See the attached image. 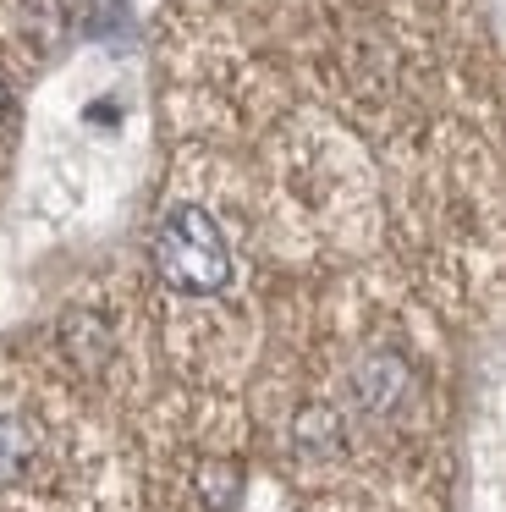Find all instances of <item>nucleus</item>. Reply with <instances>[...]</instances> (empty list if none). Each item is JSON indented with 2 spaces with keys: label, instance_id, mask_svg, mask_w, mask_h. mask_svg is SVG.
Returning <instances> with one entry per match:
<instances>
[{
  "label": "nucleus",
  "instance_id": "nucleus-2",
  "mask_svg": "<svg viewBox=\"0 0 506 512\" xmlns=\"http://www.w3.org/2000/svg\"><path fill=\"white\" fill-rule=\"evenodd\" d=\"M352 391H358V402L369 413H391L396 402L413 391V369H407L396 353H369L358 364V375H352Z\"/></svg>",
  "mask_w": 506,
  "mask_h": 512
},
{
  "label": "nucleus",
  "instance_id": "nucleus-4",
  "mask_svg": "<svg viewBox=\"0 0 506 512\" xmlns=\"http://www.w3.org/2000/svg\"><path fill=\"white\" fill-rule=\"evenodd\" d=\"M204 496L215 501V507H226V501L237 496V468H231V463H209L204 468Z\"/></svg>",
  "mask_w": 506,
  "mask_h": 512
},
{
  "label": "nucleus",
  "instance_id": "nucleus-1",
  "mask_svg": "<svg viewBox=\"0 0 506 512\" xmlns=\"http://www.w3.org/2000/svg\"><path fill=\"white\" fill-rule=\"evenodd\" d=\"M154 270L165 276V287L187 292V298H209L231 281V248L198 204H176L154 226Z\"/></svg>",
  "mask_w": 506,
  "mask_h": 512
},
{
  "label": "nucleus",
  "instance_id": "nucleus-5",
  "mask_svg": "<svg viewBox=\"0 0 506 512\" xmlns=\"http://www.w3.org/2000/svg\"><path fill=\"white\" fill-rule=\"evenodd\" d=\"M0 111H6V89H0Z\"/></svg>",
  "mask_w": 506,
  "mask_h": 512
},
{
  "label": "nucleus",
  "instance_id": "nucleus-3",
  "mask_svg": "<svg viewBox=\"0 0 506 512\" xmlns=\"http://www.w3.org/2000/svg\"><path fill=\"white\" fill-rule=\"evenodd\" d=\"M39 463V435L28 419L17 413H0V485H22Z\"/></svg>",
  "mask_w": 506,
  "mask_h": 512
}]
</instances>
